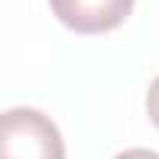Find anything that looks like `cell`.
Listing matches in <instances>:
<instances>
[{"instance_id": "obj_2", "label": "cell", "mask_w": 159, "mask_h": 159, "mask_svg": "<svg viewBox=\"0 0 159 159\" xmlns=\"http://www.w3.org/2000/svg\"><path fill=\"white\" fill-rule=\"evenodd\" d=\"M47 3L53 16L78 34L112 31L134 10V0H47Z\"/></svg>"}, {"instance_id": "obj_1", "label": "cell", "mask_w": 159, "mask_h": 159, "mask_svg": "<svg viewBox=\"0 0 159 159\" xmlns=\"http://www.w3.org/2000/svg\"><path fill=\"white\" fill-rule=\"evenodd\" d=\"M0 159H66V143L50 116L13 106L0 119Z\"/></svg>"}, {"instance_id": "obj_4", "label": "cell", "mask_w": 159, "mask_h": 159, "mask_svg": "<svg viewBox=\"0 0 159 159\" xmlns=\"http://www.w3.org/2000/svg\"><path fill=\"white\" fill-rule=\"evenodd\" d=\"M112 159H159V153L156 150H147V147H131V150H125V153H119Z\"/></svg>"}, {"instance_id": "obj_3", "label": "cell", "mask_w": 159, "mask_h": 159, "mask_svg": "<svg viewBox=\"0 0 159 159\" xmlns=\"http://www.w3.org/2000/svg\"><path fill=\"white\" fill-rule=\"evenodd\" d=\"M147 116H150V122L159 128V75L150 81V91H147Z\"/></svg>"}]
</instances>
